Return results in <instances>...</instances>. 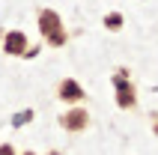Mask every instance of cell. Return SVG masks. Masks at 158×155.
<instances>
[{
  "label": "cell",
  "instance_id": "cell-1",
  "mask_svg": "<svg viewBox=\"0 0 158 155\" xmlns=\"http://www.w3.org/2000/svg\"><path fill=\"white\" fill-rule=\"evenodd\" d=\"M39 33H42L45 45H51V48H63V45L69 42V33H66V27H63V18L57 9H39Z\"/></svg>",
  "mask_w": 158,
  "mask_h": 155
},
{
  "label": "cell",
  "instance_id": "cell-2",
  "mask_svg": "<svg viewBox=\"0 0 158 155\" xmlns=\"http://www.w3.org/2000/svg\"><path fill=\"white\" fill-rule=\"evenodd\" d=\"M110 84H114L116 90V107H123V111H131V107H137V90H134V84L128 81V69H116L114 78H110Z\"/></svg>",
  "mask_w": 158,
  "mask_h": 155
},
{
  "label": "cell",
  "instance_id": "cell-3",
  "mask_svg": "<svg viewBox=\"0 0 158 155\" xmlns=\"http://www.w3.org/2000/svg\"><path fill=\"white\" fill-rule=\"evenodd\" d=\"M60 128L69 131V134H81V131H87L89 128V111H87V107L72 104L69 111L60 113Z\"/></svg>",
  "mask_w": 158,
  "mask_h": 155
},
{
  "label": "cell",
  "instance_id": "cell-4",
  "mask_svg": "<svg viewBox=\"0 0 158 155\" xmlns=\"http://www.w3.org/2000/svg\"><path fill=\"white\" fill-rule=\"evenodd\" d=\"M57 98L72 107V104H81V102H84L87 93H84V86H81L75 78H63L60 84H57Z\"/></svg>",
  "mask_w": 158,
  "mask_h": 155
},
{
  "label": "cell",
  "instance_id": "cell-5",
  "mask_svg": "<svg viewBox=\"0 0 158 155\" xmlns=\"http://www.w3.org/2000/svg\"><path fill=\"white\" fill-rule=\"evenodd\" d=\"M27 48H30V39H27L24 30H9V33H3V54H9V57H24Z\"/></svg>",
  "mask_w": 158,
  "mask_h": 155
},
{
  "label": "cell",
  "instance_id": "cell-6",
  "mask_svg": "<svg viewBox=\"0 0 158 155\" xmlns=\"http://www.w3.org/2000/svg\"><path fill=\"white\" fill-rule=\"evenodd\" d=\"M102 24H105V30H110V33H116V30H123L125 18H123V12H107Z\"/></svg>",
  "mask_w": 158,
  "mask_h": 155
},
{
  "label": "cell",
  "instance_id": "cell-7",
  "mask_svg": "<svg viewBox=\"0 0 158 155\" xmlns=\"http://www.w3.org/2000/svg\"><path fill=\"white\" fill-rule=\"evenodd\" d=\"M33 116H36V113L30 111V107H27V111H18L15 116H12V128H21V125H30V122H33Z\"/></svg>",
  "mask_w": 158,
  "mask_h": 155
},
{
  "label": "cell",
  "instance_id": "cell-8",
  "mask_svg": "<svg viewBox=\"0 0 158 155\" xmlns=\"http://www.w3.org/2000/svg\"><path fill=\"white\" fill-rule=\"evenodd\" d=\"M39 51H42V45H30V48L24 51V57H27V60H33V57H39Z\"/></svg>",
  "mask_w": 158,
  "mask_h": 155
},
{
  "label": "cell",
  "instance_id": "cell-9",
  "mask_svg": "<svg viewBox=\"0 0 158 155\" xmlns=\"http://www.w3.org/2000/svg\"><path fill=\"white\" fill-rule=\"evenodd\" d=\"M0 155H18L12 143H0Z\"/></svg>",
  "mask_w": 158,
  "mask_h": 155
},
{
  "label": "cell",
  "instance_id": "cell-10",
  "mask_svg": "<svg viewBox=\"0 0 158 155\" xmlns=\"http://www.w3.org/2000/svg\"><path fill=\"white\" fill-rule=\"evenodd\" d=\"M152 131L158 134V113H152Z\"/></svg>",
  "mask_w": 158,
  "mask_h": 155
},
{
  "label": "cell",
  "instance_id": "cell-11",
  "mask_svg": "<svg viewBox=\"0 0 158 155\" xmlns=\"http://www.w3.org/2000/svg\"><path fill=\"white\" fill-rule=\"evenodd\" d=\"M45 155H63V152H60V149H51V152H45Z\"/></svg>",
  "mask_w": 158,
  "mask_h": 155
},
{
  "label": "cell",
  "instance_id": "cell-12",
  "mask_svg": "<svg viewBox=\"0 0 158 155\" xmlns=\"http://www.w3.org/2000/svg\"><path fill=\"white\" fill-rule=\"evenodd\" d=\"M21 155H36V152H33V149H27V152H21Z\"/></svg>",
  "mask_w": 158,
  "mask_h": 155
}]
</instances>
